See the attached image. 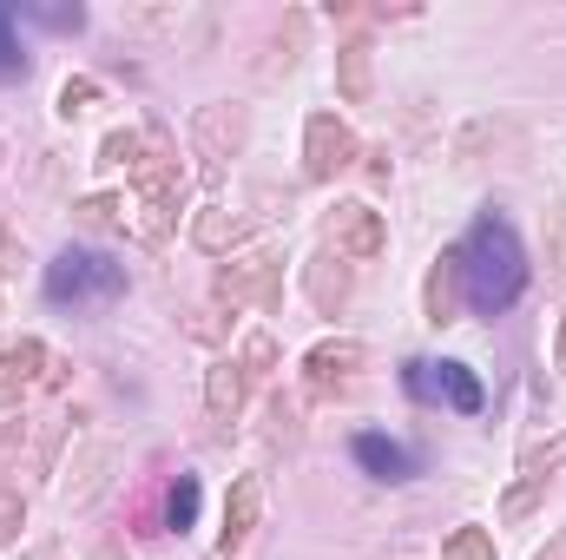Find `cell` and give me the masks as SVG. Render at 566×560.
<instances>
[{
	"instance_id": "cell-1",
	"label": "cell",
	"mask_w": 566,
	"mask_h": 560,
	"mask_svg": "<svg viewBox=\"0 0 566 560\" xmlns=\"http://www.w3.org/2000/svg\"><path fill=\"white\" fill-rule=\"evenodd\" d=\"M461 271H468V303L481 317H501V310L521 303V290H527V251H521V238H514V225L501 211L474 218V231L461 245Z\"/></svg>"
},
{
	"instance_id": "cell-2",
	"label": "cell",
	"mask_w": 566,
	"mask_h": 560,
	"mask_svg": "<svg viewBox=\"0 0 566 560\" xmlns=\"http://www.w3.org/2000/svg\"><path fill=\"white\" fill-rule=\"evenodd\" d=\"M46 297L73 303V310H106V303L126 297V265H113L99 251H60L46 265Z\"/></svg>"
},
{
	"instance_id": "cell-3",
	"label": "cell",
	"mask_w": 566,
	"mask_h": 560,
	"mask_svg": "<svg viewBox=\"0 0 566 560\" xmlns=\"http://www.w3.org/2000/svg\"><path fill=\"white\" fill-rule=\"evenodd\" d=\"M251 145V106L244 100H211L191 113V152L205 158V178H224L231 158H244Z\"/></svg>"
},
{
	"instance_id": "cell-4",
	"label": "cell",
	"mask_w": 566,
	"mask_h": 560,
	"mask_svg": "<svg viewBox=\"0 0 566 560\" xmlns=\"http://www.w3.org/2000/svg\"><path fill=\"white\" fill-rule=\"evenodd\" d=\"M323 245H329L343 265H369V258H382L389 225H382V211H376V205L343 198V205H329V211H323Z\"/></svg>"
},
{
	"instance_id": "cell-5",
	"label": "cell",
	"mask_w": 566,
	"mask_h": 560,
	"mask_svg": "<svg viewBox=\"0 0 566 560\" xmlns=\"http://www.w3.org/2000/svg\"><path fill=\"white\" fill-rule=\"evenodd\" d=\"M277 290H283V251H271V245L238 251L218 271V303H277Z\"/></svg>"
},
{
	"instance_id": "cell-6",
	"label": "cell",
	"mask_w": 566,
	"mask_h": 560,
	"mask_svg": "<svg viewBox=\"0 0 566 560\" xmlns=\"http://www.w3.org/2000/svg\"><path fill=\"white\" fill-rule=\"evenodd\" d=\"M349 165H356V133H349V120L310 113V126H303V178H310V185H329V178L349 172Z\"/></svg>"
},
{
	"instance_id": "cell-7",
	"label": "cell",
	"mask_w": 566,
	"mask_h": 560,
	"mask_svg": "<svg viewBox=\"0 0 566 560\" xmlns=\"http://www.w3.org/2000/svg\"><path fill=\"white\" fill-rule=\"evenodd\" d=\"M126 455H119V442H80V455H73V481L60 488V501H66V515H86L106 488H113V468H119Z\"/></svg>"
},
{
	"instance_id": "cell-8",
	"label": "cell",
	"mask_w": 566,
	"mask_h": 560,
	"mask_svg": "<svg viewBox=\"0 0 566 560\" xmlns=\"http://www.w3.org/2000/svg\"><path fill=\"white\" fill-rule=\"evenodd\" d=\"M258 521H264V475H238V481H231V495H224V528H218V554L238 560L244 548H251Z\"/></svg>"
},
{
	"instance_id": "cell-9",
	"label": "cell",
	"mask_w": 566,
	"mask_h": 560,
	"mask_svg": "<svg viewBox=\"0 0 566 560\" xmlns=\"http://www.w3.org/2000/svg\"><path fill=\"white\" fill-rule=\"evenodd\" d=\"M244 403H251V376H244V363H238V356H218L211 376H205V416H211V428L231 435V428L244 422Z\"/></svg>"
},
{
	"instance_id": "cell-10",
	"label": "cell",
	"mask_w": 566,
	"mask_h": 560,
	"mask_svg": "<svg viewBox=\"0 0 566 560\" xmlns=\"http://www.w3.org/2000/svg\"><path fill=\"white\" fill-rule=\"evenodd\" d=\"M461 297H468V271H461V245H448L434 265H428V283H422V317L441 330L461 317Z\"/></svg>"
},
{
	"instance_id": "cell-11",
	"label": "cell",
	"mask_w": 566,
	"mask_h": 560,
	"mask_svg": "<svg viewBox=\"0 0 566 560\" xmlns=\"http://www.w3.org/2000/svg\"><path fill=\"white\" fill-rule=\"evenodd\" d=\"M409 390L441 396V403H448V409H461V416H474V409H481V383L468 376V363H409Z\"/></svg>"
},
{
	"instance_id": "cell-12",
	"label": "cell",
	"mask_w": 566,
	"mask_h": 560,
	"mask_svg": "<svg viewBox=\"0 0 566 560\" xmlns=\"http://www.w3.org/2000/svg\"><path fill=\"white\" fill-rule=\"evenodd\" d=\"M363 356H369V350H363L356 336H323V343L303 356V383H310L316 396H329L336 383H349V376L363 370Z\"/></svg>"
},
{
	"instance_id": "cell-13",
	"label": "cell",
	"mask_w": 566,
	"mask_h": 560,
	"mask_svg": "<svg viewBox=\"0 0 566 560\" xmlns=\"http://www.w3.org/2000/svg\"><path fill=\"white\" fill-rule=\"evenodd\" d=\"M46 343L40 336H13V343H0V403H13V396H27L33 383H46Z\"/></svg>"
},
{
	"instance_id": "cell-14",
	"label": "cell",
	"mask_w": 566,
	"mask_h": 560,
	"mask_svg": "<svg viewBox=\"0 0 566 560\" xmlns=\"http://www.w3.org/2000/svg\"><path fill=\"white\" fill-rule=\"evenodd\" d=\"M244 238H251V218H244V211H231V205H205V211L191 218V245H198V251H211V258L238 251Z\"/></svg>"
},
{
	"instance_id": "cell-15",
	"label": "cell",
	"mask_w": 566,
	"mask_h": 560,
	"mask_svg": "<svg viewBox=\"0 0 566 560\" xmlns=\"http://www.w3.org/2000/svg\"><path fill=\"white\" fill-rule=\"evenodd\" d=\"M303 290H310V303L316 310H343V297H349V265L336 258V251H316L310 265H303Z\"/></svg>"
},
{
	"instance_id": "cell-16",
	"label": "cell",
	"mask_w": 566,
	"mask_h": 560,
	"mask_svg": "<svg viewBox=\"0 0 566 560\" xmlns=\"http://www.w3.org/2000/svg\"><path fill=\"white\" fill-rule=\"evenodd\" d=\"M336 93H343L349 106H369V93H376V73H369V40H343V46H336Z\"/></svg>"
},
{
	"instance_id": "cell-17",
	"label": "cell",
	"mask_w": 566,
	"mask_h": 560,
	"mask_svg": "<svg viewBox=\"0 0 566 560\" xmlns=\"http://www.w3.org/2000/svg\"><path fill=\"white\" fill-rule=\"evenodd\" d=\"M356 462H363L376 481H409V455H402L389 435H376V428H369V435H356Z\"/></svg>"
},
{
	"instance_id": "cell-18",
	"label": "cell",
	"mask_w": 566,
	"mask_h": 560,
	"mask_svg": "<svg viewBox=\"0 0 566 560\" xmlns=\"http://www.w3.org/2000/svg\"><path fill=\"white\" fill-rule=\"evenodd\" d=\"M560 468H566V435H554V442H541V448L521 455V475H527V481H547V488H554Z\"/></svg>"
},
{
	"instance_id": "cell-19",
	"label": "cell",
	"mask_w": 566,
	"mask_h": 560,
	"mask_svg": "<svg viewBox=\"0 0 566 560\" xmlns=\"http://www.w3.org/2000/svg\"><path fill=\"white\" fill-rule=\"evenodd\" d=\"M238 363H244V376H251V383H264V376L277 370V336H271V330H251V336H244V350H238Z\"/></svg>"
},
{
	"instance_id": "cell-20",
	"label": "cell",
	"mask_w": 566,
	"mask_h": 560,
	"mask_svg": "<svg viewBox=\"0 0 566 560\" xmlns=\"http://www.w3.org/2000/svg\"><path fill=\"white\" fill-rule=\"evenodd\" d=\"M541 501H547V481H527V475H521V481H514V488L501 495V521L514 528V521H527V515H534Z\"/></svg>"
},
{
	"instance_id": "cell-21",
	"label": "cell",
	"mask_w": 566,
	"mask_h": 560,
	"mask_svg": "<svg viewBox=\"0 0 566 560\" xmlns=\"http://www.w3.org/2000/svg\"><path fill=\"white\" fill-rule=\"evenodd\" d=\"M441 560H494V535L488 528H454L441 541Z\"/></svg>"
},
{
	"instance_id": "cell-22",
	"label": "cell",
	"mask_w": 566,
	"mask_h": 560,
	"mask_svg": "<svg viewBox=\"0 0 566 560\" xmlns=\"http://www.w3.org/2000/svg\"><path fill=\"white\" fill-rule=\"evenodd\" d=\"M80 225L86 231H126V198H86L80 205Z\"/></svg>"
},
{
	"instance_id": "cell-23",
	"label": "cell",
	"mask_w": 566,
	"mask_h": 560,
	"mask_svg": "<svg viewBox=\"0 0 566 560\" xmlns=\"http://www.w3.org/2000/svg\"><path fill=\"white\" fill-rule=\"evenodd\" d=\"M165 521H171L178 535L198 521V481H191V475H178V488H171V501H165Z\"/></svg>"
},
{
	"instance_id": "cell-24",
	"label": "cell",
	"mask_w": 566,
	"mask_h": 560,
	"mask_svg": "<svg viewBox=\"0 0 566 560\" xmlns=\"http://www.w3.org/2000/svg\"><path fill=\"white\" fill-rule=\"evenodd\" d=\"M27 528V495L20 488H0V548H13Z\"/></svg>"
},
{
	"instance_id": "cell-25",
	"label": "cell",
	"mask_w": 566,
	"mask_h": 560,
	"mask_svg": "<svg viewBox=\"0 0 566 560\" xmlns=\"http://www.w3.org/2000/svg\"><path fill=\"white\" fill-rule=\"evenodd\" d=\"M139 145H145V133H113V139L99 145V158H106V165H126V172H133V165H139Z\"/></svg>"
},
{
	"instance_id": "cell-26",
	"label": "cell",
	"mask_w": 566,
	"mask_h": 560,
	"mask_svg": "<svg viewBox=\"0 0 566 560\" xmlns=\"http://www.w3.org/2000/svg\"><path fill=\"white\" fill-rule=\"evenodd\" d=\"M13 73H27V53H20V40H13V20L0 13V80H13Z\"/></svg>"
},
{
	"instance_id": "cell-27",
	"label": "cell",
	"mask_w": 566,
	"mask_h": 560,
	"mask_svg": "<svg viewBox=\"0 0 566 560\" xmlns=\"http://www.w3.org/2000/svg\"><path fill=\"white\" fill-rule=\"evenodd\" d=\"M93 100H99V86H93V80H66V86H60V113H66V120H73V113H86Z\"/></svg>"
},
{
	"instance_id": "cell-28",
	"label": "cell",
	"mask_w": 566,
	"mask_h": 560,
	"mask_svg": "<svg viewBox=\"0 0 566 560\" xmlns=\"http://www.w3.org/2000/svg\"><path fill=\"white\" fill-rule=\"evenodd\" d=\"M7 271H20V245H13V231L0 225V278H7Z\"/></svg>"
},
{
	"instance_id": "cell-29",
	"label": "cell",
	"mask_w": 566,
	"mask_h": 560,
	"mask_svg": "<svg viewBox=\"0 0 566 560\" xmlns=\"http://www.w3.org/2000/svg\"><path fill=\"white\" fill-rule=\"evenodd\" d=\"M191 336H205V343H211V336H218V317H211V310H198V317H191Z\"/></svg>"
},
{
	"instance_id": "cell-30",
	"label": "cell",
	"mask_w": 566,
	"mask_h": 560,
	"mask_svg": "<svg viewBox=\"0 0 566 560\" xmlns=\"http://www.w3.org/2000/svg\"><path fill=\"white\" fill-rule=\"evenodd\" d=\"M534 560H566V528H560V535H554V541H547V548H541Z\"/></svg>"
},
{
	"instance_id": "cell-31",
	"label": "cell",
	"mask_w": 566,
	"mask_h": 560,
	"mask_svg": "<svg viewBox=\"0 0 566 560\" xmlns=\"http://www.w3.org/2000/svg\"><path fill=\"white\" fill-rule=\"evenodd\" d=\"M27 560H60V548H33Z\"/></svg>"
},
{
	"instance_id": "cell-32",
	"label": "cell",
	"mask_w": 566,
	"mask_h": 560,
	"mask_svg": "<svg viewBox=\"0 0 566 560\" xmlns=\"http://www.w3.org/2000/svg\"><path fill=\"white\" fill-rule=\"evenodd\" d=\"M86 560H119V548H93Z\"/></svg>"
},
{
	"instance_id": "cell-33",
	"label": "cell",
	"mask_w": 566,
	"mask_h": 560,
	"mask_svg": "<svg viewBox=\"0 0 566 560\" xmlns=\"http://www.w3.org/2000/svg\"><path fill=\"white\" fill-rule=\"evenodd\" d=\"M560 370H566V317H560Z\"/></svg>"
}]
</instances>
